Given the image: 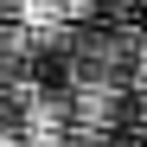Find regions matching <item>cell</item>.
<instances>
[{"instance_id":"cell-1","label":"cell","mask_w":147,"mask_h":147,"mask_svg":"<svg viewBox=\"0 0 147 147\" xmlns=\"http://www.w3.org/2000/svg\"><path fill=\"white\" fill-rule=\"evenodd\" d=\"M128 77H134V38H121V32H77L70 38V83L128 90Z\"/></svg>"},{"instance_id":"cell-2","label":"cell","mask_w":147,"mask_h":147,"mask_svg":"<svg viewBox=\"0 0 147 147\" xmlns=\"http://www.w3.org/2000/svg\"><path fill=\"white\" fill-rule=\"evenodd\" d=\"M32 64H38L32 32L19 26V19H0V83H26V77H32Z\"/></svg>"},{"instance_id":"cell-3","label":"cell","mask_w":147,"mask_h":147,"mask_svg":"<svg viewBox=\"0 0 147 147\" xmlns=\"http://www.w3.org/2000/svg\"><path fill=\"white\" fill-rule=\"evenodd\" d=\"M96 0H26L19 7V26H77Z\"/></svg>"},{"instance_id":"cell-4","label":"cell","mask_w":147,"mask_h":147,"mask_svg":"<svg viewBox=\"0 0 147 147\" xmlns=\"http://www.w3.org/2000/svg\"><path fill=\"white\" fill-rule=\"evenodd\" d=\"M0 147H26V134H19V128H0Z\"/></svg>"},{"instance_id":"cell-5","label":"cell","mask_w":147,"mask_h":147,"mask_svg":"<svg viewBox=\"0 0 147 147\" xmlns=\"http://www.w3.org/2000/svg\"><path fill=\"white\" fill-rule=\"evenodd\" d=\"M90 147H128L121 134H90Z\"/></svg>"},{"instance_id":"cell-6","label":"cell","mask_w":147,"mask_h":147,"mask_svg":"<svg viewBox=\"0 0 147 147\" xmlns=\"http://www.w3.org/2000/svg\"><path fill=\"white\" fill-rule=\"evenodd\" d=\"M19 7H26V0H0V19H19Z\"/></svg>"},{"instance_id":"cell-7","label":"cell","mask_w":147,"mask_h":147,"mask_svg":"<svg viewBox=\"0 0 147 147\" xmlns=\"http://www.w3.org/2000/svg\"><path fill=\"white\" fill-rule=\"evenodd\" d=\"M96 7H109V13H121V7H128V0H96Z\"/></svg>"},{"instance_id":"cell-8","label":"cell","mask_w":147,"mask_h":147,"mask_svg":"<svg viewBox=\"0 0 147 147\" xmlns=\"http://www.w3.org/2000/svg\"><path fill=\"white\" fill-rule=\"evenodd\" d=\"M134 51H147V26H141V38H134Z\"/></svg>"}]
</instances>
